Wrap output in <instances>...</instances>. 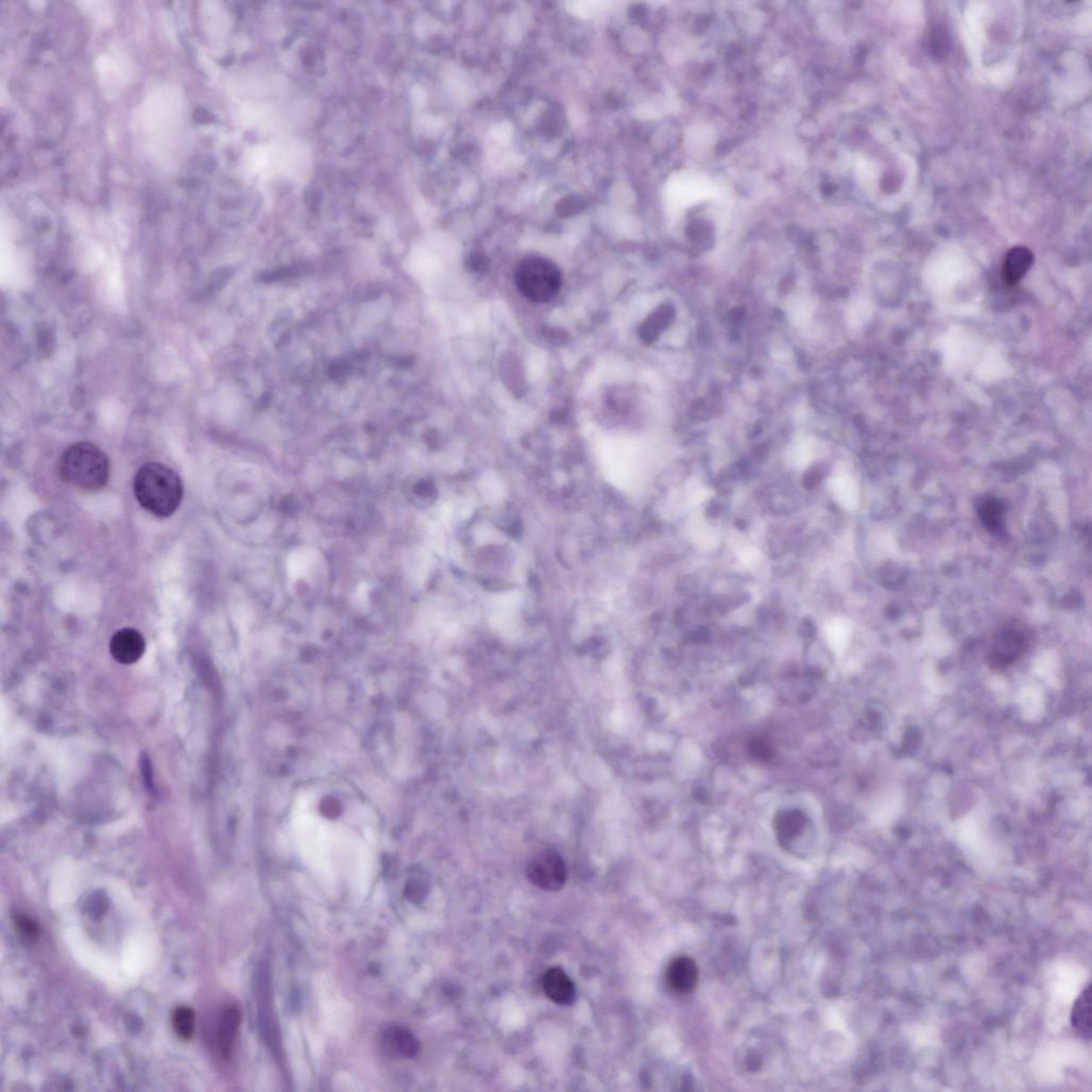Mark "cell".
<instances>
[{
  "mask_svg": "<svg viewBox=\"0 0 1092 1092\" xmlns=\"http://www.w3.org/2000/svg\"><path fill=\"white\" fill-rule=\"evenodd\" d=\"M471 263L472 267L474 270H476V272L487 267L486 259L482 258L481 255L474 256Z\"/></svg>",
  "mask_w": 1092,
  "mask_h": 1092,
  "instance_id": "obj_18",
  "label": "cell"
},
{
  "mask_svg": "<svg viewBox=\"0 0 1092 1092\" xmlns=\"http://www.w3.org/2000/svg\"><path fill=\"white\" fill-rule=\"evenodd\" d=\"M137 501L145 510L158 517H169L178 510L184 496L182 479L159 462L142 465L134 479Z\"/></svg>",
  "mask_w": 1092,
  "mask_h": 1092,
  "instance_id": "obj_1",
  "label": "cell"
},
{
  "mask_svg": "<svg viewBox=\"0 0 1092 1092\" xmlns=\"http://www.w3.org/2000/svg\"><path fill=\"white\" fill-rule=\"evenodd\" d=\"M386 1041L389 1048L402 1056L415 1057L420 1051V1043L410 1032L403 1028H392L388 1030Z\"/></svg>",
  "mask_w": 1092,
  "mask_h": 1092,
  "instance_id": "obj_14",
  "label": "cell"
},
{
  "mask_svg": "<svg viewBox=\"0 0 1092 1092\" xmlns=\"http://www.w3.org/2000/svg\"><path fill=\"white\" fill-rule=\"evenodd\" d=\"M268 973L267 967L265 966L260 968L259 980L260 1023H262L260 1025H262L266 1042L279 1055L278 1024L277 1021H275L273 1008L272 982H270V974Z\"/></svg>",
  "mask_w": 1092,
  "mask_h": 1092,
  "instance_id": "obj_6",
  "label": "cell"
},
{
  "mask_svg": "<svg viewBox=\"0 0 1092 1092\" xmlns=\"http://www.w3.org/2000/svg\"><path fill=\"white\" fill-rule=\"evenodd\" d=\"M172 1023L174 1032L179 1038L189 1040L193 1036L194 1028H196V1014L187 1006H180L173 1013Z\"/></svg>",
  "mask_w": 1092,
  "mask_h": 1092,
  "instance_id": "obj_15",
  "label": "cell"
},
{
  "mask_svg": "<svg viewBox=\"0 0 1092 1092\" xmlns=\"http://www.w3.org/2000/svg\"><path fill=\"white\" fill-rule=\"evenodd\" d=\"M977 514L990 533L1000 535L1004 530L1005 506L999 498L982 497L977 504Z\"/></svg>",
  "mask_w": 1092,
  "mask_h": 1092,
  "instance_id": "obj_12",
  "label": "cell"
},
{
  "mask_svg": "<svg viewBox=\"0 0 1092 1092\" xmlns=\"http://www.w3.org/2000/svg\"><path fill=\"white\" fill-rule=\"evenodd\" d=\"M698 977L696 962L687 956L673 959L666 972L667 984L677 994H688L695 990Z\"/></svg>",
  "mask_w": 1092,
  "mask_h": 1092,
  "instance_id": "obj_8",
  "label": "cell"
},
{
  "mask_svg": "<svg viewBox=\"0 0 1092 1092\" xmlns=\"http://www.w3.org/2000/svg\"><path fill=\"white\" fill-rule=\"evenodd\" d=\"M526 875L534 886L544 891L563 889L568 871L562 856L553 849H543L529 859Z\"/></svg>",
  "mask_w": 1092,
  "mask_h": 1092,
  "instance_id": "obj_4",
  "label": "cell"
},
{
  "mask_svg": "<svg viewBox=\"0 0 1092 1092\" xmlns=\"http://www.w3.org/2000/svg\"><path fill=\"white\" fill-rule=\"evenodd\" d=\"M1028 638L1017 626L1008 625L994 635L988 659L992 668L1004 669L1010 666L1027 649Z\"/></svg>",
  "mask_w": 1092,
  "mask_h": 1092,
  "instance_id": "obj_5",
  "label": "cell"
},
{
  "mask_svg": "<svg viewBox=\"0 0 1092 1092\" xmlns=\"http://www.w3.org/2000/svg\"><path fill=\"white\" fill-rule=\"evenodd\" d=\"M517 288L533 302H548L562 287V273L550 260L529 256L517 265L515 273Z\"/></svg>",
  "mask_w": 1092,
  "mask_h": 1092,
  "instance_id": "obj_3",
  "label": "cell"
},
{
  "mask_svg": "<svg viewBox=\"0 0 1092 1092\" xmlns=\"http://www.w3.org/2000/svg\"><path fill=\"white\" fill-rule=\"evenodd\" d=\"M240 1021V1011L235 1006H229V1008L223 1010L219 1021H218L216 1034L217 1050L225 1060H227L232 1055L237 1034H239Z\"/></svg>",
  "mask_w": 1092,
  "mask_h": 1092,
  "instance_id": "obj_10",
  "label": "cell"
},
{
  "mask_svg": "<svg viewBox=\"0 0 1092 1092\" xmlns=\"http://www.w3.org/2000/svg\"><path fill=\"white\" fill-rule=\"evenodd\" d=\"M140 767H141L142 778H144L145 786L146 787V790L151 792H153L154 794L155 785H154L153 767H152L151 759L149 757H147V754H142V757L140 758Z\"/></svg>",
  "mask_w": 1092,
  "mask_h": 1092,
  "instance_id": "obj_17",
  "label": "cell"
},
{
  "mask_svg": "<svg viewBox=\"0 0 1092 1092\" xmlns=\"http://www.w3.org/2000/svg\"><path fill=\"white\" fill-rule=\"evenodd\" d=\"M145 640L139 630L125 628L118 630L111 640V653L118 663L135 664L144 657Z\"/></svg>",
  "mask_w": 1092,
  "mask_h": 1092,
  "instance_id": "obj_7",
  "label": "cell"
},
{
  "mask_svg": "<svg viewBox=\"0 0 1092 1092\" xmlns=\"http://www.w3.org/2000/svg\"><path fill=\"white\" fill-rule=\"evenodd\" d=\"M14 924H16L18 934L24 939H26L27 941H35L39 937V926L30 916L17 914L16 918H14Z\"/></svg>",
  "mask_w": 1092,
  "mask_h": 1092,
  "instance_id": "obj_16",
  "label": "cell"
},
{
  "mask_svg": "<svg viewBox=\"0 0 1092 1092\" xmlns=\"http://www.w3.org/2000/svg\"><path fill=\"white\" fill-rule=\"evenodd\" d=\"M1033 263L1034 255L1027 246H1018L1010 249L1005 256L1003 267H1001V277L1004 282L1010 286L1017 284L1028 273Z\"/></svg>",
  "mask_w": 1092,
  "mask_h": 1092,
  "instance_id": "obj_11",
  "label": "cell"
},
{
  "mask_svg": "<svg viewBox=\"0 0 1092 1092\" xmlns=\"http://www.w3.org/2000/svg\"><path fill=\"white\" fill-rule=\"evenodd\" d=\"M543 985L548 998L558 1005H571L576 998V986L562 968L552 967L546 971Z\"/></svg>",
  "mask_w": 1092,
  "mask_h": 1092,
  "instance_id": "obj_9",
  "label": "cell"
},
{
  "mask_svg": "<svg viewBox=\"0 0 1092 1092\" xmlns=\"http://www.w3.org/2000/svg\"><path fill=\"white\" fill-rule=\"evenodd\" d=\"M1071 1023L1075 1032L1082 1038L1086 1040L1091 1039V987L1090 985L1082 991L1081 995L1077 998L1075 1006H1073L1071 1014Z\"/></svg>",
  "mask_w": 1092,
  "mask_h": 1092,
  "instance_id": "obj_13",
  "label": "cell"
},
{
  "mask_svg": "<svg viewBox=\"0 0 1092 1092\" xmlns=\"http://www.w3.org/2000/svg\"><path fill=\"white\" fill-rule=\"evenodd\" d=\"M59 476L70 486L97 491L106 486L111 463L105 453L89 442H78L66 448L59 459Z\"/></svg>",
  "mask_w": 1092,
  "mask_h": 1092,
  "instance_id": "obj_2",
  "label": "cell"
}]
</instances>
